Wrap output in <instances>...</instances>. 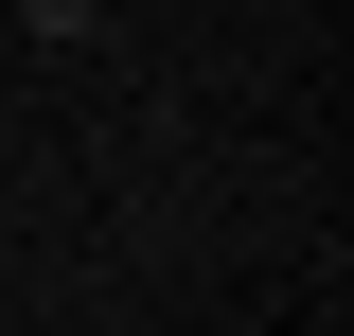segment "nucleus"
Returning <instances> with one entry per match:
<instances>
[{"label": "nucleus", "instance_id": "1", "mask_svg": "<svg viewBox=\"0 0 354 336\" xmlns=\"http://www.w3.org/2000/svg\"><path fill=\"white\" fill-rule=\"evenodd\" d=\"M88 18H106V0H18V36H36V53H71Z\"/></svg>", "mask_w": 354, "mask_h": 336}]
</instances>
